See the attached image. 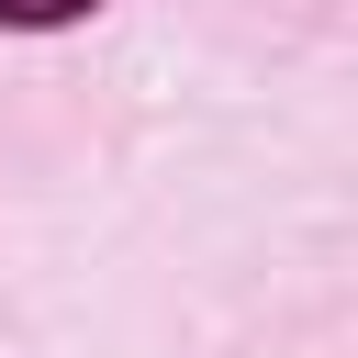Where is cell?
<instances>
[{
    "mask_svg": "<svg viewBox=\"0 0 358 358\" xmlns=\"http://www.w3.org/2000/svg\"><path fill=\"white\" fill-rule=\"evenodd\" d=\"M90 0H0V22H78Z\"/></svg>",
    "mask_w": 358,
    "mask_h": 358,
    "instance_id": "1",
    "label": "cell"
}]
</instances>
